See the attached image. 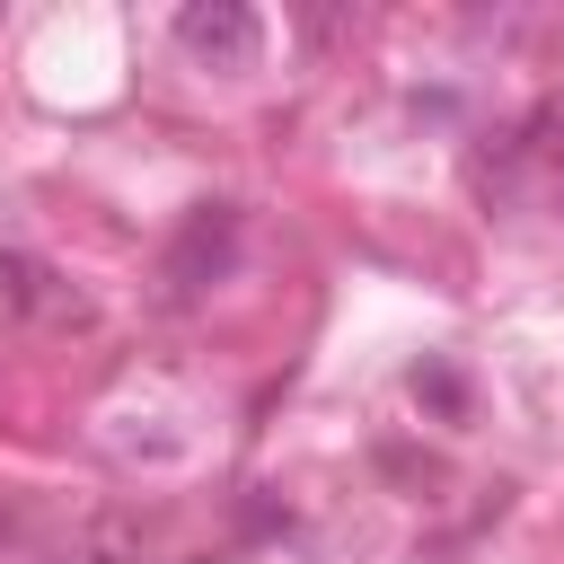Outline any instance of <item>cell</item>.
Segmentation results:
<instances>
[{
  "instance_id": "1",
  "label": "cell",
  "mask_w": 564,
  "mask_h": 564,
  "mask_svg": "<svg viewBox=\"0 0 564 564\" xmlns=\"http://www.w3.org/2000/svg\"><path fill=\"white\" fill-rule=\"evenodd\" d=\"M229 264H238V212L229 203H194L176 220L167 256H159V282H167V300H203L212 282H229Z\"/></svg>"
},
{
  "instance_id": "2",
  "label": "cell",
  "mask_w": 564,
  "mask_h": 564,
  "mask_svg": "<svg viewBox=\"0 0 564 564\" xmlns=\"http://www.w3.org/2000/svg\"><path fill=\"white\" fill-rule=\"evenodd\" d=\"M176 53H185L194 70H256L264 18L238 9V0H185V9H176Z\"/></svg>"
},
{
  "instance_id": "3",
  "label": "cell",
  "mask_w": 564,
  "mask_h": 564,
  "mask_svg": "<svg viewBox=\"0 0 564 564\" xmlns=\"http://www.w3.org/2000/svg\"><path fill=\"white\" fill-rule=\"evenodd\" d=\"M62 308H79L62 291V273L26 247H0V326H35V317H62Z\"/></svg>"
},
{
  "instance_id": "4",
  "label": "cell",
  "mask_w": 564,
  "mask_h": 564,
  "mask_svg": "<svg viewBox=\"0 0 564 564\" xmlns=\"http://www.w3.org/2000/svg\"><path fill=\"white\" fill-rule=\"evenodd\" d=\"M414 397H432V405H441V414H449V423H458V414H467V379H458V370H449V361H423V370H414Z\"/></svg>"
},
{
  "instance_id": "5",
  "label": "cell",
  "mask_w": 564,
  "mask_h": 564,
  "mask_svg": "<svg viewBox=\"0 0 564 564\" xmlns=\"http://www.w3.org/2000/svg\"><path fill=\"white\" fill-rule=\"evenodd\" d=\"M546 176H555V203H564V141H555V159H546Z\"/></svg>"
}]
</instances>
